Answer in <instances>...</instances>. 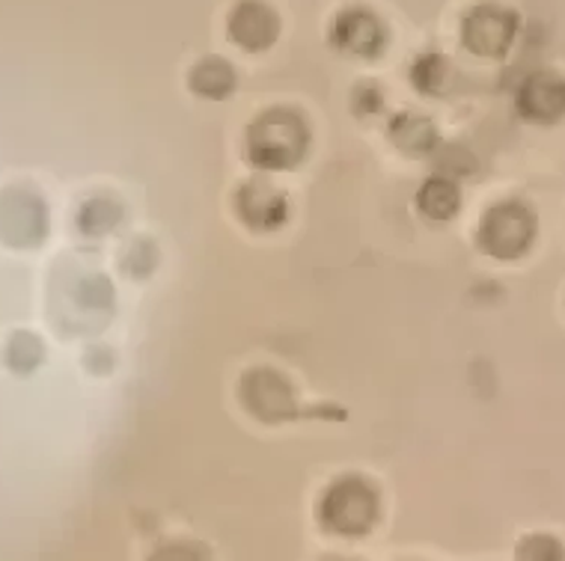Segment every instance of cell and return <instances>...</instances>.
<instances>
[{
  "label": "cell",
  "instance_id": "ba28073f",
  "mask_svg": "<svg viewBox=\"0 0 565 561\" xmlns=\"http://www.w3.org/2000/svg\"><path fill=\"white\" fill-rule=\"evenodd\" d=\"M226 30L238 48L259 54L280 40V15L265 0H238L226 19Z\"/></svg>",
  "mask_w": 565,
  "mask_h": 561
},
{
  "label": "cell",
  "instance_id": "277c9868",
  "mask_svg": "<svg viewBox=\"0 0 565 561\" xmlns=\"http://www.w3.org/2000/svg\"><path fill=\"white\" fill-rule=\"evenodd\" d=\"M375 517L379 494L363 478H342L322 499V522L337 535L370 532Z\"/></svg>",
  "mask_w": 565,
  "mask_h": 561
},
{
  "label": "cell",
  "instance_id": "9c48e42d",
  "mask_svg": "<svg viewBox=\"0 0 565 561\" xmlns=\"http://www.w3.org/2000/svg\"><path fill=\"white\" fill-rule=\"evenodd\" d=\"M242 396L247 410H254L263 422H282L295 413V396L286 378L271 368H256L242 384Z\"/></svg>",
  "mask_w": 565,
  "mask_h": 561
},
{
  "label": "cell",
  "instance_id": "ac0fdd59",
  "mask_svg": "<svg viewBox=\"0 0 565 561\" xmlns=\"http://www.w3.org/2000/svg\"><path fill=\"white\" fill-rule=\"evenodd\" d=\"M351 105H354V114L372 117V114H379V110H381L384 98H381V89L375 87V84H361V87L354 89V98H351Z\"/></svg>",
  "mask_w": 565,
  "mask_h": 561
},
{
  "label": "cell",
  "instance_id": "5bb4252c",
  "mask_svg": "<svg viewBox=\"0 0 565 561\" xmlns=\"http://www.w3.org/2000/svg\"><path fill=\"white\" fill-rule=\"evenodd\" d=\"M452 80V66L444 54H419L411 66V84L423 93V96H444Z\"/></svg>",
  "mask_w": 565,
  "mask_h": 561
},
{
  "label": "cell",
  "instance_id": "9a60e30c",
  "mask_svg": "<svg viewBox=\"0 0 565 561\" xmlns=\"http://www.w3.org/2000/svg\"><path fill=\"white\" fill-rule=\"evenodd\" d=\"M119 217H122V212H119L117 203H110V199H89L81 208L78 226L84 235L98 238V235H108L119 223Z\"/></svg>",
  "mask_w": 565,
  "mask_h": 561
},
{
  "label": "cell",
  "instance_id": "e0dca14e",
  "mask_svg": "<svg viewBox=\"0 0 565 561\" xmlns=\"http://www.w3.org/2000/svg\"><path fill=\"white\" fill-rule=\"evenodd\" d=\"M521 559H563V550H559V543L554 538H547V535H536V538H526L521 543V550H518Z\"/></svg>",
  "mask_w": 565,
  "mask_h": 561
},
{
  "label": "cell",
  "instance_id": "6da1fadb",
  "mask_svg": "<svg viewBox=\"0 0 565 561\" xmlns=\"http://www.w3.org/2000/svg\"><path fill=\"white\" fill-rule=\"evenodd\" d=\"M310 128L298 110L271 107L247 128V158L259 170H292L307 155Z\"/></svg>",
  "mask_w": 565,
  "mask_h": 561
},
{
  "label": "cell",
  "instance_id": "2e32d148",
  "mask_svg": "<svg viewBox=\"0 0 565 561\" xmlns=\"http://www.w3.org/2000/svg\"><path fill=\"white\" fill-rule=\"evenodd\" d=\"M42 357H45V348L33 333H15L10 345H7V366L12 371H19V375H30L33 368L40 366Z\"/></svg>",
  "mask_w": 565,
  "mask_h": 561
},
{
  "label": "cell",
  "instance_id": "52a82bcc",
  "mask_svg": "<svg viewBox=\"0 0 565 561\" xmlns=\"http://www.w3.org/2000/svg\"><path fill=\"white\" fill-rule=\"evenodd\" d=\"M331 45L349 57L372 60L379 57L387 45V30L372 10L349 7L342 10L331 24Z\"/></svg>",
  "mask_w": 565,
  "mask_h": 561
},
{
  "label": "cell",
  "instance_id": "5b68a950",
  "mask_svg": "<svg viewBox=\"0 0 565 561\" xmlns=\"http://www.w3.org/2000/svg\"><path fill=\"white\" fill-rule=\"evenodd\" d=\"M49 233V212L40 196L10 187L0 194V241L10 247H36Z\"/></svg>",
  "mask_w": 565,
  "mask_h": 561
},
{
  "label": "cell",
  "instance_id": "30bf717a",
  "mask_svg": "<svg viewBox=\"0 0 565 561\" xmlns=\"http://www.w3.org/2000/svg\"><path fill=\"white\" fill-rule=\"evenodd\" d=\"M238 214L244 223H250L254 229H277L289 217V203L286 196L277 194L274 187L263 182H247L238 191Z\"/></svg>",
  "mask_w": 565,
  "mask_h": 561
},
{
  "label": "cell",
  "instance_id": "8fae6325",
  "mask_svg": "<svg viewBox=\"0 0 565 561\" xmlns=\"http://www.w3.org/2000/svg\"><path fill=\"white\" fill-rule=\"evenodd\" d=\"M188 87L191 93H196L200 98H209V101H224L235 93L238 87V78H235V68L230 60L224 57H203L191 68L188 75Z\"/></svg>",
  "mask_w": 565,
  "mask_h": 561
},
{
  "label": "cell",
  "instance_id": "7c38bea8",
  "mask_svg": "<svg viewBox=\"0 0 565 561\" xmlns=\"http://www.w3.org/2000/svg\"><path fill=\"white\" fill-rule=\"evenodd\" d=\"M391 140L405 155H429L438 149V128L429 117L417 114H399L391 122Z\"/></svg>",
  "mask_w": 565,
  "mask_h": 561
},
{
  "label": "cell",
  "instance_id": "3957f363",
  "mask_svg": "<svg viewBox=\"0 0 565 561\" xmlns=\"http://www.w3.org/2000/svg\"><path fill=\"white\" fill-rule=\"evenodd\" d=\"M521 19L515 10H509L503 3L486 0L477 3L473 10L465 12L461 19V45L482 60L507 57L518 40Z\"/></svg>",
  "mask_w": 565,
  "mask_h": 561
},
{
  "label": "cell",
  "instance_id": "7a4b0ae2",
  "mask_svg": "<svg viewBox=\"0 0 565 561\" xmlns=\"http://www.w3.org/2000/svg\"><path fill=\"white\" fill-rule=\"evenodd\" d=\"M536 241V214L518 199L494 205L479 223V247L491 259H521Z\"/></svg>",
  "mask_w": 565,
  "mask_h": 561
},
{
  "label": "cell",
  "instance_id": "8992f818",
  "mask_svg": "<svg viewBox=\"0 0 565 561\" xmlns=\"http://www.w3.org/2000/svg\"><path fill=\"white\" fill-rule=\"evenodd\" d=\"M518 117L533 126H554L565 119V78L551 68H539L521 80L515 93Z\"/></svg>",
  "mask_w": 565,
  "mask_h": 561
},
{
  "label": "cell",
  "instance_id": "4fadbf2b",
  "mask_svg": "<svg viewBox=\"0 0 565 561\" xmlns=\"http://www.w3.org/2000/svg\"><path fill=\"white\" fill-rule=\"evenodd\" d=\"M417 208L429 220H452L461 208V191L458 184L447 175H435L429 182L419 187L417 194Z\"/></svg>",
  "mask_w": 565,
  "mask_h": 561
}]
</instances>
